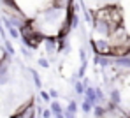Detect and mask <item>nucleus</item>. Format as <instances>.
<instances>
[{"label":"nucleus","instance_id":"6ab92c4d","mask_svg":"<svg viewBox=\"0 0 130 118\" xmlns=\"http://www.w3.org/2000/svg\"><path fill=\"white\" fill-rule=\"evenodd\" d=\"M53 118H65V115H63V113H60V115H55Z\"/></svg>","mask_w":130,"mask_h":118},{"label":"nucleus","instance_id":"39448f33","mask_svg":"<svg viewBox=\"0 0 130 118\" xmlns=\"http://www.w3.org/2000/svg\"><path fill=\"white\" fill-rule=\"evenodd\" d=\"M85 99L91 100L93 104H97V90H95V86H91V85L86 86V90H85Z\"/></svg>","mask_w":130,"mask_h":118},{"label":"nucleus","instance_id":"20e7f679","mask_svg":"<svg viewBox=\"0 0 130 118\" xmlns=\"http://www.w3.org/2000/svg\"><path fill=\"white\" fill-rule=\"evenodd\" d=\"M109 100L118 108V106H121V92H120V88H111V92H109Z\"/></svg>","mask_w":130,"mask_h":118},{"label":"nucleus","instance_id":"423d86ee","mask_svg":"<svg viewBox=\"0 0 130 118\" xmlns=\"http://www.w3.org/2000/svg\"><path fill=\"white\" fill-rule=\"evenodd\" d=\"M67 18H69V25H70V28H72V30L79 28L81 21H79V14H77V12H72V14H69Z\"/></svg>","mask_w":130,"mask_h":118},{"label":"nucleus","instance_id":"f3484780","mask_svg":"<svg viewBox=\"0 0 130 118\" xmlns=\"http://www.w3.org/2000/svg\"><path fill=\"white\" fill-rule=\"evenodd\" d=\"M49 95H51V99H56V97H58V90L51 88V90H49Z\"/></svg>","mask_w":130,"mask_h":118},{"label":"nucleus","instance_id":"0eeeda50","mask_svg":"<svg viewBox=\"0 0 130 118\" xmlns=\"http://www.w3.org/2000/svg\"><path fill=\"white\" fill-rule=\"evenodd\" d=\"M79 108H81V111H83L85 115H88V113H91V111H93L95 104H93L91 100H88V99H85V100L81 102V106H79Z\"/></svg>","mask_w":130,"mask_h":118},{"label":"nucleus","instance_id":"a211bd4d","mask_svg":"<svg viewBox=\"0 0 130 118\" xmlns=\"http://www.w3.org/2000/svg\"><path fill=\"white\" fill-rule=\"evenodd\" d=\"M63 115H65V118H76V115H74V113H70V111H67V109L63 111Z\"/></svg>","mask_w":130,"mask_h":118},{"label":"nucleus","instance_id":"9b49d317","mask_svg":"<svg viewBox=\"0 0 130 118\" xmlns=\"http://www.w3.org/2000/svg\"><path fill=\"white\" fill-rule=\"evenodd\" d=\"M77 109H79V106H77V102L74 100V99H70L69 100V104H67V111H70V113H77Z\"/></svg>","mask_w":130,"mask_h":118},{"label":"nucleus","instance_id":"f257e3e1","mask_svg":"<svg viewBox=\"0 0 130 118\" xmlns=\"http://www.w3.org/2000/svg\"><path fill=\"white\" fill-rule=\"evenodd\" d=\"M109 42H111V46H121V44H130V34L128 30L123 26V25H120V26H114L112 30H111V34H109Z\"/></svg>","mask_w":130,"mask_h":118},{"label":"nucleus","instance_id":"f03ea898","mask_svg":"<svg viewBox=\"0 0 130 118\" xmlns=\"http://www.w3.org/2000/svg\"><path fill=\"white\" fill-rule=\"evenodd\" d=\"M90 44L93 48V51H95V55H111V42H109V39L106 37H97V39H90Z\"/></svg>","mask_w":130,"mask_h":118},{"label":"nucleus","instance_id":"9d476101","mask_svg":"<svg viewBox=\"0 0 130 118\" xmlns=\"http://www.w3.org/2000/svg\"><path fill=\"white\" fill-rule=\"evenodd\" d=\"M85 90H86V86H85L83 79L74 83V92H76V95H85Z\"/></svg>","mask_w":130,"mask_h":118},{"label":"nucleus","instance_id":"6e6552de","mask_svg":"<svg viewBox=\"0 0 130 118\" xmlns=\"http://www.w3.org/2000/svg\"><path fill=\"white\" fill-rule=\"evenodd\" d=\"M49 108H51V111H53L55 115H60V113H63V111H65L63 108H62V104H60L56 99H53V100L49 102Z\"/></svg>","mask_w":130,"mask_h":118},{"label":"nucleus","instance_id":"aec40b11","mask_svg":"<svg viewBox=\"0 0 130 118\" xmlns=\"http://www.w3.org/2000/svg\"><path fill=\"white\" fill-rule=\"evenodd\" d=\"M14 118H21V116H20V115H14Z\"/></svg>","mask_w":130,"mask_h":118},{"label":"nucleus","instance_id":"1a4fd4ad","mask_svg":"<svg viewBox=\"0 0 130 118\" xmlns=\"http://www.w3.org/2000/svg\"><path fill=\"white\" fill-rule=\"evenodd\" d=\"M30 74H32V79H34V85L39 88V90H42V81H41V76L37 74L35 69H30Z\"/></svg>","mask_w":130,"mask_h":118},{"label":"nucleus","instance_id":"2eb2a0df","mask_svg":"<svg viewBox=\"0 0 130 118\" xmlns=\"http://www.w3.org/2000/svg\"><path fill=\"white\" fill-rule=\"evenodd\" d=\"M79 58H81V64H86L88 58H86V51H85V48H81L79 49Z\"/></svg>","mask_w":130,"mask_h":118},{"label":"nucleus","instance_id":"dca6fc26","mask_svg":"<svg viewBox=\"0 0 130 118\" xmlns=\"http://www.w3.org/2000/svg\"><path fill=\"white\" fill-rule=\"evenodd\" d=\"M5 49H7V53H9V55H14V48H12L11 42H5Z\"/></svg>","mask_w":130,"mask_h":118},{"label":"nucleus","instance_id":"f8f14e48","mask_svg":"<svg viewBox=\"0 0 130 118\" xmlns=\"http://www.w3.org/2000/svg\"><path fill=\"white\" fill-rule=\"evenodd\" d=\"M41 116H42V118H53V116H55V113L51 111V108H46V109L41 111Z\"/></svg>","mask_w":130,"mask_h":118},{"label":"nucleus","instance_id":"4468645a","mask_svg":"<svg viewBox=\"0 0 130 118\" xmlns=\"http://www.w3.org/2000/svg\"><path fill=\"white\" fill-rule=\"evenodd\" d=\"M41 99H42L44 102H51V100H53L51 95H49V92H44V90H41Z\"/></svg>","mask_w":130,"mask_h":118},{"label":"nucleus","instance_id":"ddd939ff","mask_svg":"<svg viewBox=\"0 0 130 118\" xmlns=\"http://www.w3.org/2000/svg\"><path fill=\"white\" fill-rule=\"evenodd\" d=\"M37 64H39V67H42V69H47V67H49V60L44 58V56H41V58L37 60Z\"/></svg>","mask_w":130,"mask_h":118},{"label":"nucleus","instance_id":"7ed1b4c3","mask_svg":"<svg viewBox=\"0 0 130 118\" xmlns=\"http://www.w3.org/2000/svg\"><path fill=\"white\" fill-rule=\"evenodd\" d=\"M130 55V44H121V46H112L111 49V56L118 58V56H127Z\"/></svg>","mask_w":130,"mask_h":118}]
</instances>
